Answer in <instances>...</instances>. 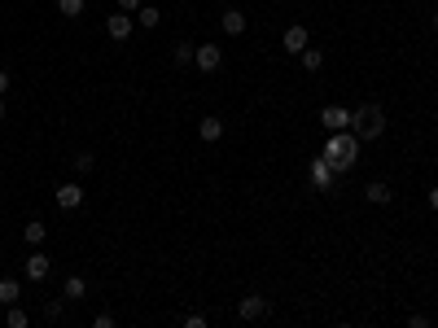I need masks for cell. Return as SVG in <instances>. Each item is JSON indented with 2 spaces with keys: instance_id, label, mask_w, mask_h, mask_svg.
Here are the masks:
<instances>
[{
  "instance_id": "cell-7",
  "label": "cell",
  "mask_w": 438,
  "mask_h": 328,
  "mask_svg": "<svg viewBox=\"0 0 438 328\" xmlns=\"http://www.w3.org/2000/svg\"><path fill=\"white\" fill-rule=\"evenodd\" d=\"M320 123H324V131H346L351 127V110L346 105H324L320 110Z\"/></svg>"
},
{
  "instance_id": "cell-24",
  "label": "cell",
  "mask_w": 438,
  "mask_h": 328,
  "mask_svg": "<svg viewBox=\"0 0 438 328\" xmlns=\"http://www.w3.org/2000/svg\"><path fill=\"white\" fill-rule=\"evenodd\" d=\"M184 328H206V315H202V311H189V315H184Z\"/></svg>"
},
{
  "instance_id": "cell-22",
  "label": "cell",
  "mask_w": 438,
  "mask_h": 328,
  "mask_svg": "<svg viewBox=\"0 0 438 328\" xmlns=\"http://www.w3.org/2000/svg\"><path fill=\"white\" fill-rule=\"evenodd\" d=\"M57 9L66 13V18H84V0H57Z\"/></svg>"
},
{
  "instance_id": "cell-4",
  "label": "cell",
  "mask_w": 438,
  "mask_h": 328,
  "mask_svg": "<svg viewBox=\"0 0 438 328\" xmlns=\"http://www.w3.org/2000/svg\"><path fill=\"white\" fill-rule=\"evenodd\" d=\"M193 66H198L202 75H215L224 66V48L219 44H198V48H193Z\"/></svg>"
},
{
  "instance_id": "cell-18",
  "label": "cell",
  "mask_w": 438,
  "mask_h": 328,
  "mask_svg": "<svg viewBox=\"0 0 438 328\" xmlns=\"http://www.w3.org/2000/svg\"><path fill=\"white\" fill-rule=\"evenodd\" d=\"M298 57H302V70H324V53H320V48H312V44H307Z\"/></svg>"
},
{
  "instance_id": "cell-12",
  "label": "cell",
  "mask_w": 438,
  "mask_h": 328,
  "mask_svg": "<svg viewBox=\"0 0 438 328\" xmlns=\"http://www.w3.org/2000/svg\"><path fill=\"white\" fill-rule=\"evenodd\" d=\"M61 298L66 302H84L88 298V281L84 276H66V281H61Z\"/></svg>"
},
{
  "instance_id": "cell-20",
  "label": "cell",
  "mask_w": 438,
  "mask_h": 328,
  "mask_svg": "<svg viewBox=\"0 0 438 328\" xmlns=\"http://www.w3.org/2000/svg\"><path fill=\"white\" fill-rule=\"evenodd\" d=\"M5 324H9V328H27V324H31V315H27V311H22L18 302H13V306H5Z\"/></svg>"
},
{
  "instance_id": "cell-11",
  "label": "cell",
  "mask_w": 438,
  "mask_h": 328,
  "mask_svg": "<svg viewBox=\"0 0 438 328\" xmlns=\"http://www.w3.org/2000/svg\"><path fill=\"white\" fill-rule=\"evenodd\" d=\"M307 175H312V184H316V188H333V175H337V171L329 167V158H316L312 167H307Z\"/></svg>"
},
{
  "instance_id": "cell-13",
  "label": "cell",
  "mask_w": 438,
  "mask_h": 328,
  "mask_svg": "<svg viewBox=\"0 0 438 328\" xmlns=\"http://www.w3.org/2000/svg\"><path fill=\"white\" fill-rule=\"evenodd\" d=\"M198 136H202L206 144H215V140H224V119H215V114H206V119L198 123Z\"/></svg>"
},
{
  "instance_id": "cell-10",
  "label": "cell",
  "mask_w": 438,
  "mask_h": 328,
  "mask_svg": "<svg viewBox=\"0 0 438 328\" xmlns=\"http://www.w3.org/2000/svg\"><path fill=\"white\" fill-rule=\"evenodd\" d=\"M219 27H224V36H241V31H246V9L228 5V9L219 13Z\"/></svg>"
},
{
  "instance_id": "cell-30",
  "label": "cell",
  "mask_w": 438,
  "mask_h": 328,
  "mask_svg": "<svg viewBox=\"0 0 438 328\" xmlns=\"http://www.w3.org/2000/svg\"><path fill=\"white\" fill-rule=\"evenodd\" d=\"M0 119H5V96H0Z\"/></svg>"
},
{
  "instance_id": "cell-16",
  "label": "cell",
  "mask_w": 438,
  "mask_h": 328,
  "mask_svg": "<svg viewBox=\"0 0 438 328\" xmlns=\"http://www.w3.org/2000/svg\"><path fill=\"white\" fill-rule=\"evenodd\" d=\"M22 237H27V245H44V237H48V223H44V219H31V223L22 228Z\"/></svg>"
},
{
  "instance_id": "cell-1",
  "label": "cell",
  "mask_w": 438,
  "mask_h": 328,
  "mask_svg": "<svg viewBox=\"0 0 438 328\" xmlns=\"http://www.w3.org/2000/svg\"><path fill=\"white\" fill-rule=\"evenodd\" d=\"M355 154H360V136L346 127V131H329V140H324V158H329V167L337 175H346L355 167Z\"/></svg>"
},
{
  "instance_id": "cell-23",
  "label": "cell",
  "mask_w": 438,
  "mask_h": 328,
  "mask_svg": "<svg viewBox=\"0 0 438 328\" xmlns=\"http://www.w3.org/2000/svg\"><path fill=\"white\" fill-rule=\"evenodd\" d=\"M92 162H96L92 154H75V158H71V167H75L79 175H88V171H92Z\"/></svg>"
},
{
  "instance_id": "cell-21",
  "label": "cell",
  "mask_w": 438,
  "mask_h": 328,
  "mask_svg": "<svg viewBox=\"0 0 438 328\" xmlns=\"http://www.w3.org/2000/svg\"><path fill=\"white\" fill-rule=\"evenodd\" d=\"M66 315V298H48L44 302V320H61Z\"/></svg>"
},
{
  "instance_id": "cell-5",
  "label": "cell",
  "mask_w": 438,
  "mask_h": 328,
  "mask_svg": "<svg viewBox=\"0 0 438 328\" xmlns=\"http://www.w3.org/2000/svg\"><path fill=\"white\" fill-rule=\"evenodd\" d=\"M268 311H272V306H268V298H263V293H246V298H241V302H237V315H241V320H246V324H254V320H263V315H268Z\"/></svg>"
},
{
  "instance_id": "cell-19",
  "label": "cell",
  "mask_w": 438,
  "mask_h": 328,
  "mask_svg": "<svg viewBox=\"0 0 438 328\" xmlns=\"http://www.w3.org/2000/svg\"><path fill=\"white\" fill-rule=\"evenodd\" d=\"M193 48H198V44H189V40H180V44H175V48H171V61H175V66H193Z\"/></svg>"
},
{
  "instance_id": "cell-26",
  "label": "cell",
  "mask_w": 438,
  "mask_h": 328,
  "mask_svg": "<svg viewBox=\"0 0 438 328\" xmlns=\"http://www.w3.org/2000/svg\"><path fill=\"white\" fill-rule=\"evenodd\" d=\"M92 328H115V315H110V311H101V315L92 320Z\"/></svg>"
},
{
  "instance_id": "cell-25",
  "label": "cell",
  "mask_w": 438,
  "mask_h": 328,
  "mask_svg": "<svg viewBox=\"0 0 438 328\" xmlns=\"http://www.w3.org/2000/svg\"><path fill=\"white\" fill-rule=\"evenodd\" d=\"M145 5V0H115V9H123V13H136Z\"/></svg>"
},
{
  "instance_id": "cell-17",
  "label": "cell",
  "mask_w": 438,
  "mask_h": 328,
  "mask_svg": "<svg viewBox=\"0 0 438 328\" xmlns=\"http://www.w3.org/2000/svg\"><path fill=\"white\" fill-rule=\"evenodd\" d=\"M364 193H368V202H377V206H386V202L395 197V188H390V184H381V179H372Z\"/></svg>"
},
{
  "instance_id": "cell-6",
  "label": "cell",
  "mask_w": 438,
  "mask_h": 328,
  "mask_svg": "<svg viewBox=\"0 0 438 328\" xmlns=\"http://www.w3.org/2000/svg\"><path fill=\"white\" fill-rule=\"evenodd\" d=\"M22 271H27V281H36V285H44V281H48V271H53V258H48L44 250H36V254H27V262H22Z\"/></svg>"
},
{
  "instance_id": "cell-27",
  "label": "cell",
  "mask_w": 438,
  "mask_h": 328,
  "mask_svg": "<svg viewBox=\"0 0 438 328\" xmlns=\"http://www.w3.org/2000/svg\"><path fill=\"white\" fill-rule=\"evenodd\" d=\"M9 92V70H0V96Z\"/></svg>"
},
{
  "instance_id": "cell-14",
  "label": "cell",
  "mask_w": 438,
  "mask_h": 328,
  "mask_svg": "<svg viewBox=\"0 0 438 328\" xmlns=\"http://www.w3.org/2000/svg\"><path fill=\"white\" fill-rule=\"evenodd\" d=\"M132 18H136V27H145V31H154V27L162 22V9H158V5H140V9L132 13Z\"/></svg>"
},
{
  "instance_id": "cell-9",
  "label": "cell",
  "mask_w": 438,
  "mask_h": 328,
  "mask_svg": "<svg viewBox=\"0 0 438 328\" xmlns=\"http://www.w3.org/2000/svg\"><path fill=\"white\" fill-rule=\"evenodd\" d=\"M53 197H57V206H61V210H79V206H84V188H79L75 179H71V184H57Z\"/></svg>"
},
{
  "instance_id": "cell-29",
  "label": "cell",
  "mask_w": 438,
  "mask_h": 328,
  "mask_svg": "<svg viewBox=\"0 0 438 328\" xmlns=\"http://www.w3.org/2000/svg\"><path fill=\"white\" fill-rule=\"evenodd\" d=\"M434 36H438V9H434Z\"/></svg>"
},
{
  "instance_id": "cell-15",
  "label": "cell",
  "mask_w": 438,
  "mask_h": 328,
  "mask_svg": "<svg viewBox=\"0 0 438 328\" xmlns=\"http://www.w3.org/2000/svg\"><path fill=\"white\" fill-rule=\"evenodd\" d=\"M13 302H22V285L13 281V276H5V281H0V306H13Z\"/></svg>"
},
{
  "instance_id": "cell-28",
  "label": "cell",
  "mask_w": 438,
  "mask_h": 328,
  "mask_svg": "<svg viewBox=\"0 0 438 328\" xmlns=\"http://www.w3.org/2000/svg\"><path fill=\"white\" fill-rule=\"evenodd\" d=\"M430 210H438V184L430 188Z\"/></svg>"
},
{
  "instance_id": "cell-3",
  "label": "cell",
  "mask_w": 438,
  "mask_h": 328,
  "mask_svg": "<svg viewBox=\"0 0 438 328\" xmlns=\"http://www.w3.org/2000/svg\"><path fill=\"white\" fill-rule=\"evenodd\" d=\"M132 31H136V18H132V13H110V18H105V36L110 40H115V44H127V40H132Z\"/></svg>"
},
{
  "instance_id": "cell-2",
  "label": "cell",
  "mask_w": 438,
  "mask_h": 328,
  "mask_svg": "<svg viewBox=\"0 0 438 328\" xmlns=\"http://www.w3.org/2000/svg\"><path fill=\"white\" fill-rule=\"evenodd\" d=\"M351 131L364 140H381L386 136V110L381 105H360V110H351Z\"/></svg>"
},
{
  "instance_id": "cell-8",
  "label": "cell",
  "mask_w": 438,
  "mask_h": 328,
  "mask_svg": "<svg viewBox=\"0 0 438 328\" xmlns=\"http://www.w3.org/2000/svg\"><path fill=\"white\" fill-rule=\"evenodd\" d=\"M281 44L289 48V53H302V48L312 44V36H307V27H302V22H289V27H285V36H281Z\"/></svg>"
}]
</instances>
